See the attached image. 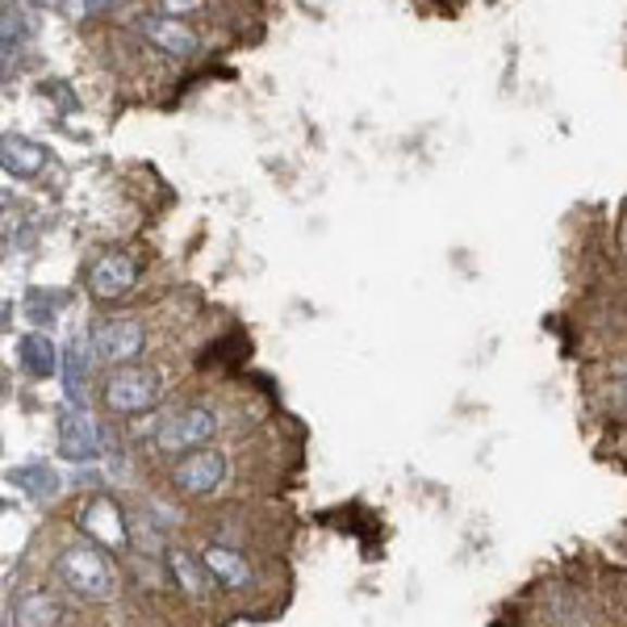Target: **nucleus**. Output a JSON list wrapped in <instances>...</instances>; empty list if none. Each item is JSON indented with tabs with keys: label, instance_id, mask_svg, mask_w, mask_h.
I'll return each mask as SVG.
<instances>
[{
	"label": "nucleus",
	"instance_id": "nucleus-1",
	"mask_svg": "<svg viewBox=\"0 0 627 627\" xmlns=\"http://www.w3.org/2000/svg\"><path fill=\"white\" fill-rule=\"evenodd\" d=\"M226 427V414H222L218 402H210V398H189V402H180V406L164 410L160 418H155V427H151V436H147V452L155 456V461H185L192 452H201V448H210L218 431Z\"/></svg>",
	"mask_w": 627,
	"mask_h": 627
},
{
	"label": "nucleus",
	"instance_id": "nucleus-2",
	"mask_svg": "<svg viewBox=\"0 0 627 627\" xmlns=\"http://www.w3.org/2000/svg\"><path fill=\"white\" fill-rule=\"evenodd\" d=\"M55 573L80 602H113L122 590V577H117V565L110 561V548H101L97 540H76V544L63 548Z\"/></svg>",
	"mask_w": 627,
	"mask_h": 627
},
{
	"label": "nucleus",
	"instance_id": "nucleus-3",
	"mask_svg": "<svg viewBox=\"0 0 627 627\" xmlns=\"http://www.w3.org/2000/svg\"><path fill=\"white\" fill-rule=\"evenodd\" d=\"M201 565L205 573L214 577V586H218V594L226 599H247V594H264V569H260V556L255 552H247V548H235V544H218V540H210V544H201Z\"/></svg>",
	"mask_w": 627,
	"mask_h": 627
},
{
	"label": "nucleus",
	"instance_id": "nucleus-4",
	"mask_svg": "<svg viewBox=\"0 0 627 627\" xmlns=\"http://www.w3.org/2000/svg\"><path fill=\"white\" fill-rule=\"evenodd\" d=\"M101 402L117 418H138L151 406L164 402V377L155 364H126V368H113L101 389Z\"/></svg>",
	"mask_w": 627,
	"mask_h": 627
},
{
	"label": "nucleus",
	"instance_id": "nucleus-5",
	"mask_svg": "<svg viewBox=\"0 0 627 627\" xmlns=\"http://www.w3.org/2000/svg\"><path fill=\"white\" fill-rule=\"evenodd\" d=\"M235 481V456L226 448H201L185 461L167 464V486L180 498H214Z\"/></svg>",
	"mask_w": 627,
	"mask_h": 627
},
{
	"label": "nucleus",
	"instance_id": "nucleus-6",
	"mask_svg": "<svg viewBox=\"0 0 627 627\" xmlns=\"http://www.w3.org/2000/svg\"><path fill=\"white\" fill-rule=\"evenodd\" d=\"M92 352L97 360H105L113 368H126L130 360L147 352V327L130 318V314H122V318H101L97 327H92Z\"/></svg>",
	"mask_w": 627,
	"mask_h": 627
},
{
	"label": "nucleus",
	"instance_id": "nucleus-7",
	"mask_svg": "<svg viewBox=\"0 0 627 627\" xmlns=\"http://www.w3.org/2000/svg\"><path fill=\"white\" fill-rule=\"evenodd\" d=\"M80 531L84 540H97L101 548H126L130 544V527L122 506L113 502L110 493H92L80 506Z\"/></svg>",
	"mask_w": 627,
	"mask_h": 627
},
{
	"label": "nucleus",
	"instance_id": "nucleus-8",
	"mask_svg": "<svg viewBox=\"0 0 627 627\" xmlns=\"http://www.w3.org/2000/svg\"><path fill=\"white\" fill-rule=\"evenodd\" d=\"M135 285H138V264L130 255H117V251L105 255V260H97L92 273H88V289H92V298L101 301L126 298Z\"/></svg>",
	"mask_w": 627,
	"mask_h": 627
},
{
	"label": "nucleus",
	"instance_id": "nucleus-9",
	"mask_svg": "<svg viewBox=\"0 0 627 627\" xmlns=\"http://www.w3.org/2000/svg\"><path fill=\"white\" fill-rule=\"evenodd\" d=\"M142 29V38L151 42V47H160L164 55L172 59H189L197 51V34H192L180 17H172V13H160V17H142L138 22Z\"/></svg>",
	"mask_w": 627,
	"mask_h": 627
},
{
	"label": "nucleus",
	"instance_id": "nucleus-10",
	"mask_svg": "<svg viewBox=\"0 0 627 627\" xmlns=\"http://www.w3.org/2000/svg\"><path fill=\"white\" fill-rule=\"evenodd\" d=\"M17 624L22 627H55L59 624V602L51 594H26L17 602Z\"/></svg>",
	"mask_w": 627,
	"mask_h": 627
},
{
	"label": "nucleus",
	"instance_id": "nucleus-11",
	"mask_svg": "<svg viewBox=\"0 0 627 627\" xmlns=\"http://www.w3.org/2000/svg\"><path fill=\"white\" fill-rule=\"evenodd\" d=\"M4 164H9V172H22V176H29V172H38V164H42V151L38 147H29V142H4Z\"/></svg>",
	"mask_w": 627,
	"mask_h": 627
},
{
	"label": "nucleus",
	"instance_id": "nucleus-12",
	"mask_svg": "<svg viewBox=\"0 0 627 627\" xmlns=\"http://www.w3.org/2000/svg\"><path fill=\"white\" fill-rule=\"evenodd\" d=\"M160 4H164V9H167V13H172V17H180V13H189V9H197L201 0H160Z\"/></svg>",
	"mask_w": 627,
	"mask_h": 627
},
{
	"label": "nucleus",
	"instance_id": "nucleus-13",
	"mask_svg": "<svg viewBox=\"0 0 627 627\" xmlns=\"http://www.w3.org/2000/svg\"><path fill=\"white\" fill-rule=\"evenodd\" d=\"M619 398H624V402H627V368H624V393H619Z\"/></svg>",
	"mask_w": 627,
	"mask_h": 627
}]
</instances>
